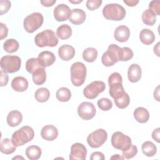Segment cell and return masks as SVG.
<instances>
[{
	"label": "cell",
	"instance_id": "43",
	"mask_svg": "<svg viewBox=\"0 0 160 160\" xmlns=\"http://www.w3.org/2000/svg\"><path fill=\"white\" fill-rule=\"evenodd\" d=\"M1 26V40H2L5 38L7 37L8 33V28H7L6 25L2 22L0 23Z\"/></svg>",
	"mask_w": 160,
	"mask_h": 160
},
{
	"label": "cell",
	"instance_id": "41",
	"mask_svg": "<svg viewBox=\"0 0 160 160\" xmlns=\"http://www.w3.org/2000/svg\"><path fill=\"white\" fill-rule=\"evenodd\" d=\"M102 1L101 0H88L86 2V8L91 10V11H94L99 8Z\"/></svg>",
	"mask_w": 160,
	"mask_h": 160
},
{
	"label": "cell",
	"instance_id": "26",
	"mask_svg": "<svg viewBox=\"0 0 160 160\" xmlns=\"http://www.w3.org/2000/svg\"><path fill=\"white\" fill-rule=\"evenodd\" d=\"M32 81L36 85H42L46 80V72L44 68L37 69L32 74Z\"/></svg>",
	"mask_w": 160,
	"mask_h": 160
},
{
	"label": "cell",
	"instance_id": "21",
	"mask_svg": "<svg viewBox=\"0 0 160 160\" xmlns=\"http://www.w3.org/2000/svg\"><path fill=\"white\" fill-rule=\"evenodd\" d=\"M11 85L15 91L24 92L28 88V81L22 76H17L13 78Z\"/></svg>",
	"mask_w": 160,
	"mask_h": 160
},
{
	"label": "cell",
	"instance_id": "35",
	"mask_svg": "<svg viewBox=\"0 0 160 160\" xmlns=\"http://www.w3.org/2000/svg\"><path fill=\"white\" fill-rule=\"evenodd\" d=\"M116 106L120 109H124L127 108L130 103V98L127 92H124L123 94L114 99Z\"/></svg>",
	"mask_w": 160,
	"mask_h": 160
},
{
	"label": "cell",
	"instance_id": "14",
	"mask_svg": "<svg viewBox=\"0 0 160 160\" xmlns=\"http://www.w3.org/2000/svg\"><path fill=\"white\" fill-rule=\"evenodd\" d=\"M53 13L55 19L57 21L61 22L66 21L69 18L71 10L66 4H60L54 8Z\"/></svg>",
	"mask_w": 160,
	"mask_h": 160
},
{
	"label": "cell",
	"instance_id": "13",
	"mask_svg": "<svg viewBox=\"0 0 160 160\" xmlns=\"http://www.w3.org/2000/svg\"><path fill=\"white\" fill-rule=\"evenodd\" d=\"M87 155L86 148L81 143H74L71 147V152L69 155V159L84 160Z\"/></svg>",
	"mask_w": 160,
	"mask_h": 160
},
{
	"label": "cell",
	"instance_id": "16",
	"mask_svg": "<svg viewBox=\"0 0 160 160\" xmlns=\"http://www.w3.org/2000/svg\"><path fill=\"white\" fill-rule=\"evenodd\" d=\"M38 59L41 65L44 68H46L54 64L56 61V56L52 52L44 51L39 54Z\"/></svg>",
	"mask_w": 160,
	"mask_h": 160
},
{
	"label": "cell",
	"instance_id": "7",
	"mask_svg": "<svg viewBox=\"0 0 160 160\" xmlns=\"http://www.w3.org/2000/svg\"><path fill=\"white\" fill-rule=\"evenodd\" d=\"M21 66V59L18 56L6 55L1 59V70L6 73H14L18 71Z\"/></svg>",
	"mask_w": 160,
	"mask_h": 160
},
{
	"label": "cell",
	"instance_id": "2",
	"mask_svg": "<svg viewBox=\"0 0 160 160\" xmlns=\"http://www.w3.org/2000/svg\"><path fill=\"white\" fill-rule=\"evenodd\" d=\"M126 14L125 9L116 3L108 4L102 9L103 16L108 20L121 21L125 18Z\"/></svg>",
	"mask_w": 160,
	"mask_h": 160
},
{
	"label": "cell",
	"instance_id": "25",
	"mask_svg": "<svg viewBox=\"0 0 160 160\" xmlns=\"http://www.w3.org/2000/svg\"><path fill=\"white\" fill-rule=\"evenodd\" d=\"M134 117L138 122L145 123L149 120V113L146 108L138 107L134 111Z\"/></svg>",
	"mask_w": 160,
	"mask_h": 160
},
{
	"label": "cell",
	"instance_id": "6",
	"mask_svg": "<svg viewBox=\"0 0 160 160\" xmlns=\"http://www.w3.org/2000/svg\"><path fill=\"white\" fill-rule=\"evenodd\" d=\"M121 48L115 44H110L107 51L103 53L101 61L106 67L113 66L120 60Z\"/></svg>",
	"mask_w": 160,
	"mask_h": 160
},
{
	"label": "cell",
	"instance_id": "39",
	"mask_svg": "<svg viewBox=\"0 0 160 160\" xmlns=\"http://www.w3.org/2000/svg\"><path fill=\"white\" fill-rule=\"evenodd\" d=\"M138 153V148L135 145L131 144L127 149L122 151V156L124 158L129 159L134 157Z\"/></svg>",
	"mask_w": 160,
	"mask_h": 160
},
{
	"label": "cell",
	"instance_id": "36",
	"mask_svg": "<svg viewBox=\"0 0 160 160\" xmlns=\"http://www.w3.org/2000/svg\"><path fill=\"white\" fill-rule=\"evenodd\" d=\"M42 67L39 62L38 58H32L29 59L26 62V69L31 74H32L37 69Z\"/></svg>",
	"mask_w": 160,
	"mask_h": 160
},
{
	"label": "cell",
	"instance_id": "12",
	"mask_svg": "<svg viewBox=\"0 0 160 160\" xmlns=\"http://www.w3.org/2000/svg\"><path fill=\"white\" fill-rule=\"evenodd\" d=\"M96 110L92 102H82L78 107V114L84 120H90L96 115Z\"/></svg>",
	"mask_w": 160,
	"mask_h": 160
},
{
	"label": "cell",
	"instance_id": "33",
	"mask_svg": "<svg viewBox=\"0 0 160 160\" xmlns=\"http://www.w3.org/2000/svg\"><path fill=\"white\" fill-rule=\"evenodd\" d=\"M56 98L61 102H68L71 98L70 90L65 87L60 88L56 92Z\"/></svg>",
	"mask_w": 160,
	"mask_h": 160
},
{
	"label": "cell",
	"instance_id": "8",
	"mask_svg": "<svg viewBox=\"0 0 160 160\" xmlns=\"http://www.w3.org/2000/svg\"><path fill=\"white\" fill-rule=\"evenodd\" d=\"M43 21L44 18L41 13L32 12L24 18L23 26L26 32L32 33L42 26Z\"/></svg>",
	"mask_w": 160,
	"mask_h": 160
},
{
	"label": "cell",
	"instance_id": "22",
	"mask_svg": "<svg viewBox=\"0 0 160 160\" xmlns=\"http://www.w3.org/2000/svg\"><path fill=\"white\" fill-rule=\"evenodd\" d=\"M22 120L21 112L18 110H12L7 116V122L11 127H16L21 124Z\"/></svg>",
	"mask_w": 160,
	"mask_h": 160
},
{
	"label": "cell",
	"instance_id": "5",
	"mask_svg": "<svg viewBox=\"0 0 160 160\" xmlns=\"http://www.w3.org/2000/svg\"><path fill=\"white\" fill-rule=\"evenodd\" d=\"M108 84L109 86V93L114 99H116L125 91L122 86V76L119 72H112L108 78Z\"/></svg>",
	"mask_w": 160,
	"mask_h": 160
},
{
	"label": "cell",
	"instance_id": "37",
	"mask_svg": "<svg viewBox=\"0 0 160 160\" xmlns=\"http://www.w3.org/2000/svg\"><path fill=\"white\" fill-rule=\"evenodd\" d=\"M98 106L100 109L104 111H108L110 110L112 107V101L108 98H102L99 99L97 102Z\"/></svg>",
	"mask_w": 160,
	"mask_h": 160
},
{
	"label": "cell",
	"instance_id": "27",
	"mask_svg": "<svg viewBox=\"0 0 160 160\" xmlns=\"http://www.w3.org/2000/svg\"><path fill=\"white\" fill-rule=\"evenodd\" d=\"M41 154V148L36 145L29 146L26 149V155L30 160H37L39 159Z\"/></svg>",
	"mask_w": 160,
	"mask_h": 160
},
{
	"label": "cell",
	"instance_id": "20",
	"mask_svg": "<svg viewBox=\"0 0 160 160\" xmlns=\"http://www.w3.org/2000/svg\"><path fill=\"white\" fill-rule=\"evenodd\" d=\"M86 18V13L82 9L76 8L71 10V16L69 19L73 24L79 25L84 22Z\"/></svg>",
	"mask_w": 160,
	"mask_h": 160
},
{
	"label": "cell",
	"instance_id": "3",
	"mask_svg": "<svg viewBox=\"0 0 160 160\" xmlns=\"http://www.w3.org/2000/svg\"><path fill=\"white\" fill-rule=\"evenodd\" d=\"M34 42L39 48L54 47L58 44V38L53 31L46 29L36 35Z\"/></svg>",
	"mask_w": 160,
	"mask_h": 160
},
{
	"label": "cell",
	"instance_id": "46",
	"mask_svg": "<svg viewBox=\"0 0 160 160\" xmlns=\"http://www.w3.org/2000/svg\"><path fill=\"white\" fill-rule=\"evenodd\" d=\"M159 131H160V128H158L155 129L152 132V138L158 143L160 142Z\"/></svg>",
	"mask_w": 160,
	"mask_h": 160
},
{
	"label": "cell",
	"instance_id": "48",
	"mask_svg": "<svg viewBox=\"0 0 160 160\" xmlns=\"http://www.w3.org/2000/svg\"><path fill=\"white\" fill-rule=\"evenodd\" d=\"M123 2L128 6L133 7L136 6L139 3L138 0H124Z\"/></svg>",
	"mask_w": 160,
	"mask_h": 160
},
{
	"label": "cell",
	"instance_id": "31",
	"mask_svg": "<svg viewBox=\"0 0 160 160\" xmlns=\"http://www.w3.org/2000/svg\"><path fill=\"white\" fill-rule=\"evenodd\" d=\"M19 47V42L15 39H8L5 41L3 44L4 51L8 53H13L16 52Z\"/></svg>",
	"mask_w": 160,
	"mask_h": 160
},
{
	"label": "cell",
	"instance_id": "17",
	"mask_svg": "<svg viewBox=\"0 0 160 160\" xmlns=\"http://www.w3.org/2000/svg\"><path fill=\"white\" fill-rule=\"evenodd\" d=\"M130 36V30L129 28L124 25L117 27L114 32V39L120 42H124L128 40Z\"/></svg>",
	"mask_w": 160,
	"mask_h": 160
},
{
	"label": "cell",
	"instance_id": "38",
	"mask_svg": "<svg viewBox=\"0 0 160 160\" xmlns=\"http://www.w3.org/2000/svg\"><path fill=\"white\" fill-rule=\"evenodd\" d=\"M134 56L133 51L131 49L128 47L121 48V55H120V61H128L132 58Z\"/></svg>",
	"mask_w": 160,
	"mask_h": 160
},
{
	"label": "cell",
	"instance_id": "23",
	"mask_svg": "<svg viewBox=\"0 0 160 160\" xmlns=\"http://www.w3.org/2000/svg\"><path fill=\"white\" fill-rule=\"evenodd\" d=\"M16 146L12 142V140L9 138L1 139L0 142V151L5 154H10L16 151Z\"/></svg>",
	"mask_w": 160,
	"mask_h": 160
},
{
	"label": "cell",
	"instance_id": "50",
	"mask_svg": "<svg viewBox=\"0 0 160 160\" xmlns=\"http://www.w3.org/2000/svg\"><path fill=\"white\" fill-rule=\"evenodd\" d=\"M159 42H158L156 46L154 47V52L158 56H159Z\"/></svg>",
	"mask_w": 160,
	"mask_h": 160
},
{
	"label": "cell",
	"instance_id": "9",
	"mask_svg": "<svg viewBox=\"0 0 160 160\" xmlns=\"http://www.w3.org/2000/svg\"><path fill=\"white\" fill-rule=\"evenodd\" d=\"M107 138V132L103 129H98L88 135L87 142L91 148H98L106 141Z\"/></svg>",
	"mask_w": 160,
	"mask_h": 160
},
{
	"label": "cell",
	"instance_id": "10",
	"mask_svg": "<svg viewBox=\"0 0 160 160\" xmlns=\"http://www.w3.org/2000/svg\"><path fill=\"white\" fill-rule=\"evenodd\" d=\"M111 144L117 149L124 151L131 146V139L130 137L125 135L122 132L116 131L114 132L111 137Z\"/></svg>",
	"mask_w": 160,
	"mask_h": 160
},
{
	"label": "cell",
	"instance_id": "11",
	"mask_svg": "<svg viewBox=\"0 0 160 160\" xmlns=\"http://www.w3.org/2000/svg\"><path fill=\"white\" fill-rule=\"evenodd\" d=\"M106 89V84L101 81H94L87 85L84 90V96L89 99H93L98 97L99 94L102 92Z\"/></svg>",
	"mask_w": 160,
	"mask_h": 160
},
{
	"label": "cell",
	"instance_id": "53",
	"mask_svg": "<svg viewBox=\"0 0 160 160\" xmlns=\"http://www.w3.org/2000/svg\"><path fill=\"white\" fill-rule=\"evenodd\" d=\"M17 158H21V159H24L22 157H21V156H20V157H19V156H17V157H14V158H12V159H17Z\"/></svg>",
	"mask_w": 160,
	"mask_h": 160
},
{
	"label": "cell",
	"instance_id": "24",
	"mask_svg": "<svg viewBox=\"0 0 160 160\" xmlns=\"http://www.w3.org/2000/svg\"><path fill=\"white\" fill-rule=\"evenodd\" d=\"M140 41L145 45H150L154 42L155 40V35L154 32L149 29H143L139 34Z\"/></svg>",
	"mask_w": 160,
	"mask_h": 160
},
{
	"label": "cell",
	"instance_id": "1",
	"mask_svg": "<svg viewBox=\"0 0 160 160\" xmlns=\"http://www.w3.org/2000/svg\"><path fill=\"white\" fill-rule=\"evenodd\" d=\"M34 137V132L33 129L29 126L21 127L13 132L11 137V140L14 145L21 146L32 140Z\"/></svg>",
	"mask_w": 160,
	"mask_h": 160
},
{
	"label": "cell",
	"instance_id": "45",
	"mask_svg": "<svg viewBox=\"0 0 160 160\" xmlns=\"http://www.w3.org/2000/svg\"><path fill=\"white\" fill-rule=\"evenodd\" d=\"M8 75L6 72H4L2 70L1 71V86H4L7 85L8 82Z\"/></svg>",
	"mask_w": 160,
	"mask_h": 160
},
{
	"label": "cell",
	"instance_id": "32",
	"mask_svg": "<svg viewBox=\"0 0 160 160\" xmlns=\"http://www.w3.org/2000/svg\"><path fill=\"white\" fill-rule=\"evenodd\" d=\"M98 57V51L94 48H88L82 52V58L88 62H94Z\"/></svg>",
	"mask_w": 160,
	"mask_h": 160
},
{
	"label": "cell",
	"instance_id": "28",
	"mask_svg": "<svg viewBox=\"0 0 160 160\" xmlns=\"http://www.w3.org/2000/svg\"><path fill=\"white\" fill-rule=\"evenodd\" d=\"M142 153L148 157L154 156L157 152L156 146L151 141H147L142 143L141 146Z\"/></svg>",
	"mask_w": 160,
	"mask_h": 160
},
{
	"label": "cell",
	"instance_id": "15",
	"mask_svg": "<svg viewBox=\"0 0 160 160\" xmlns=\"http://www.w3.org/2000/svg\"><path fill=\"white\" fill-rule=\"evenodd\" d=\"M41 136L42 139L51 141L57 138L58 136V130L52 124L46 125L41 129Z\"/></svg>",
	"mask_w": 160,
	"mask_h": 160
},
{
	"label": "cell",
	"instance_id": "51",
	"mask_svg": "<svg viewBox=\"0 0 160 160\" xmlns=\"http://www.w3.org/2000/svg\"><path fill=\"white\" fill-rule=\"evenodd\" d=\"M110 159H124V158L123 156H121L119 154H114L112 157H111Z\"/></svg>",
	"mask_w": 160,
	"mask_h": 160
},
{
	"label": "cell",
	"instance_id": "42",
	"mask_svg": "<svg viewBox=\"0 0 160 160\" xmlns=\"http://www.w3.org/2000/svg\"><path fill=\"white\" fill-rule=\"evenodd\" d=\"M11 3L9 1H0V14L2 15L6 13L11 8Z\"/></svg>",
	"mask_w": 160,
	"mask_h": 160
},
{
	"label": "cell",
	"instance_id": "30",
	"mask_svg": "<svg viewBox=\"0 0 160 160\" xmlns=\"http://www.w3.org/2000/svg\"><path fill=\"white\" fill-rule=\"evenodd\" d=\"M50 97V92L46 88H40L36 90L34 94L36 100L39 102H46Z\"/></svg>",
	"mask_w": 160,
	"mask_h": 160
},
{
	"label": "cell",
	"instance_id": "52",
	"mask_svg": "<svg viewBox=\"0 0 160 160\" xmlns=\"http://www.w3.org/2000/svg\"><path fill=\"white\" fill-rule=\"evenodd\" d=\"M69 2L72 3V4H79L82 2V0H78V1H72V0H69Z\"/></svg>",
	"mask_w": 160,
	"mask_h": 160
},
{
	"label": "cell",
	"instance_id": "34",
	"mask_svg": "<svg viewBox=\"0 0 160 160\" xmlns=\"http://www.w3.org/2000/svg\"><path fill=\"white\" fill-rule=\"evenodd\" d=\"M142 21L146 25L152 26L156 22V17L149 9H146L142 14Z\"/></svg>",
	"mask_w": 160,
	"mask_h": 160
},
{
	"label": "cell",
	"instance_id": "18",
	"mask_svg": "<svg viewBox=\"0 0 160 160\" xmlns=\"http://www.w3.org/2000/svg\"><path fill=\"white\" fill-rule=\"evenodd\" d=\"M58 55L63 61H69L72 59L75 55L74 48L69 44H64L59 47L58 49Z\"/></svg>",
	"mask_w": 160,
	"mask_h": 160
},
{
	"label": "cell",
	"instance_id": "44",
	"mask_svg": "<svg viewBox=\"0 0 160 160\" xmlns=\"http://www.w3.org/2000/svg\"><path fill=\"white\" fill-rule=\"evenodd\" d=\"M104 154L99 151L92 152L90 157V159L91 160H104Z\"/></svg>",
	"mask_w": 160,
	"mask_h": 160
},
{
	"label": "cell",
	"instance_id": "29",
	"mask_svg": "<svg viewBox=\"0 0 160 160\" xmlns=\"http://www.w3.org/2000/svg\"><path fill=\"white\" fill-rule=\"evenodd\" d=\"M56 34L61 39H67L71 36V28L68 24H62L58 28Z\"/></svg>",
	"mask_w": 160,
	"mask_h": 160
},
{
	"label": "cell",
	"instance_id": "19",
	"mask_svg": "<svg viewBox=\"0 0 160 160\" xmlns=\"http://www.w3.org/2000/svg\"><path fill=\"white\" fill-rule=\"evenodd\" d=\"M142 74L141 68L138 64H132L128 68V79L131 82H138Z\"/></svg>",
	"mask_w": 160,
	"mask_h": 160
},
{
	"label": "cell",
	"instance_id": "40",
	"mask_svg": "<svg viewBox=\"0 0 160 160\" xmlns=\"http://www.w3.org/2000/svg\"><path fill=\"white\" fill-rule=\"evenodd\" d=\"M156 16L160 14V1L154 0L150 2L149 4V9Z\"/></svg>",
	"mask_w": 160,
	"mask_h": 160
},
{
	"label": "cell",
	"instance_id": "4",
	"mask_svg": "<svg viewBox=\"0 0 160 160\" xmlns=\"http://www.w3.org/2000/svg\"><path fill=\"white\" fill-rule=\"evenodd\" d=\"M87 69L81 62H74L71 67V81L74 86H80L84 84L86 78Z\"/></svg>",
	"mask_w": 160,
	"mask_h": 160
},
{
	"label": "cell",
	"instance_id": "47",
	"mask_svg": "<svg viewBox=\"0 0 160 160\" xmlns=\"http://www.w3.org/2000/svg\"><path fill=\"white\" fill-rule=\"evenodd\" d=\"M41 4L45 7H50L52 6L54 3H56V0H41Z\"/></svg>",
	"mask_w": 160,
	"mask_h": 160
},
{
	"label": "cell",
	"instance_id": "49",
	"mask_svg": "<svg viewBox=\"0 0 160 160\" xmlns=\"http://www.w3.org/2000/svg\"><path fill=\"white\" fill-rule=\"evenodd\" d=\"M159 86H158L157 88H156V90L154 91V98L158 101H159Z\"/></svg>",
	"mask_w": 160,
	"mask_h": 160
}]
</instances>
